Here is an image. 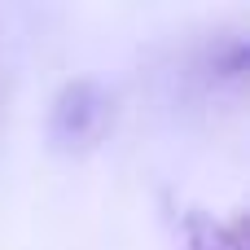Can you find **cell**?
I'll return each instance as SVG.
<instances>
[{
	"label": "cell",
	"instance_id": "2",
	"mask_svg": "<svg viewBox=\"0 0 250 250\" xmlns=\"http://www.w3.org/2000/svg\"><path fill=\"white\" fill-rule=\"evenodd\" d=\"M185 242H189V250H246L242 224H224V220H215L207 211H189Z\"/></svg>",
	"mask_w": 250,
	"mask_h": 250
},
{
	"label": "cell",
	"instance_id": "1",
	"mask_svg": "<svg viewBox=\"0 0 250 250\" xmlns=\"http://www.w3.org/2000/svg\"><path fill=\"white\" fill-rule=\"evenodd\" d=\"M110 119H114L110 88L101 79H92V75H79V79L62 83V92L53 97L44 136H48V145L57 154H88V149H97L105 141Z\"/></svg>",
	"mask_w": 250,
	"mask_h": 250
}]
</instances>
